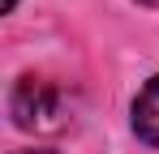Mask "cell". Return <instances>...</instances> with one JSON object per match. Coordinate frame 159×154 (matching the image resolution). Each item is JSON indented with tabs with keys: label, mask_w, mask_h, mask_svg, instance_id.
<instances>
[{
	"label": "cell",
	"mask_w": 159,
	"mask_h": 154,
	"mask_svg": "<svg viewBox=\"0 0 159 154\" xmlns=\"http://www.w3.org/2000/svg\"><path fill=\"white\" fill-rule=\"evenodd\" d=\"M9 111H13V124L26 133H60L73 120L69 94L48 77H17V86L9 94Z\"/></svg>",
	"instance_id": "6da1fadb"
},
{
	"label": "cell",
	"mask_w": 159,
	"mask_h": 154,
	"mask_svg": "<svg viewBox=\"0 0 159 154\" xmlns=\"http://www.w3.org/2000/svg\"><path fill=\"white\" fill-rule=\"evenodd\" d=\"M133 133L159 150V77H151L133 99Z\"/></svg>",
	"instance_id": "7a4b0ae2"
},
{
	"label": "cell",
	"mask_w": 159,
	"mask_h": 154,
	"mask_svg": "<svg viewBox=\"0 0 159 154\" xmlns=\"http://www.w3.org/2000/svg\"><path fill=\"white\" fill-rule=\"evenodd\" d=\"M0 9H4V13H13V9H17V0H0Z\"/></svg>",
	"instance_id": "3957f363"
},
{
	"label": "cell",
	"mask_w": 159,
	"mask_h": 154,
	"mask_svg": "<svg viewBox=\"0 0 159 154\" xmlns=\"http://www.w3.org/2000/svg\"><path fill=\"white\" fill-rule=\"evenodd\" d=\"M13 154H56V150H13Z\"/></svg>",
	"instance_id": "277c9868"
},
{
	"label": "cell",
	"mask_w": 159,
	"mask_h": 154,
	"mask_svg": "<svg viewBox=\"0 0 159 154\" xmlns=\"http://www.w3.org/2000/svg\"><path fill=\"white\" fill-rule=\"evenodd\" d=\"M138 4H146V9H159V0H138Z\"/></svg>",
	"instance_id": "5b68a950"
}]
</instances>
